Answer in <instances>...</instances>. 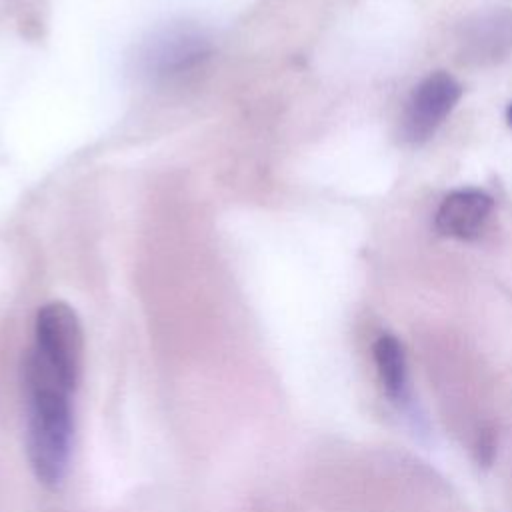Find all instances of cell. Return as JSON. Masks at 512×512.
I'll list each match as a JSON object with an SVG mask.
<instances>
[{
  "label": "cell",
  "mask_w": 512,
  "mask_h": 512,
  "mask_svg": "<svg viewBox=\"0 0 512 512\" xmlns=\"http://www.w3.org/2000/svg\"><path fill=\"white\" fill-rule=\"evenodd\" d=\"M78 384V376L26 354V452L36 480L46 488H58L70 466Z\"/></svg>",
  "instance_id": "1"
},
{
  "label": "cell",
  "mask_w": 512,
  "mask_h": 512,
  "mask_svg": "<svg viewBox=\"0 0 512 512\" xmlns=\"http://www.w3.org/2000/svg\"><path fill=\"white\" fill-rule=\"evenodd\" d=\"M460 84L448 72H432L412 92L402 118V134L408 142L430 138L446 120L460 98Z\"/></svg>",
  "instance_id": "2"
},
{
  "label": "cell",
  "mask_w": 512,
  "mask_h": 512,
  "mask_svg": "<svg viewBox=\"0 0 512 512\" xmlns=\"http://www.w3.org/2000/svg\"><path fill=\"white\" fill-rule=\"evenodd\" d=\"M492 198L476 188H462L450 192L438 206L436 228L440 234L456 240H472L484 228L490 212Z\"/></svg>",
  "instance_id": "3"
},
{
  "label": "cell",
  "mask_w": 512,
  "mask_h": 512,
  "mask_svg": "<svg viewBox=\"0 0 512 512\" xmlns=\"http://www.w3.org/2000/svg\"><path fill=\"white\" fill-rule=\"evenodd\" d=\"M372 354L386 396L400 408L410 406L408 364L400 340L392 334H382L376 338Z\"/></svg>",
  "instance_id": "4"
},
{
  "label": "cell",
  "mask_w": 512,
  "mask_h": 512,
  "mask_svg": "<svg viewBox=\"0 0 512 512\" xmlns=\"http://www.w3.org/2000/svg\"><path fill=\"white\" fill-rule=\"evenodd\" d=\"M204 50V40L198 34L174 30L156 40L146 58L150 62V68H154L160 74H166L190 66L204 54Z\"/></svg>",
  "instance_id": "5"
},
{
  "label": "cell",
  "mask_w": 512,
  "mask_h": 512,
  "mask_svg": "<svg viewBox=\"0 0 512 512\" xmlns=\"http://www.w3.org/2000/svg\"><path fill=\"white\" fill-rule=\"evenodd\" d=\"M506 116H508V122H510V126H512V104L508 106V112H506Z\"/></svg>",
  "instance_id": "6"
}]
</instances>
